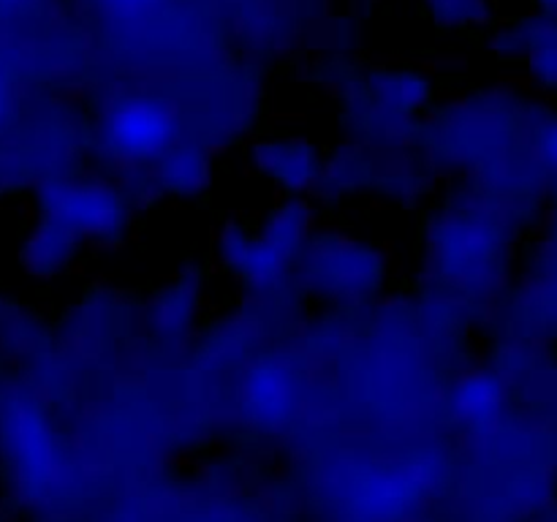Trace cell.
I'll list each match as a JSON object with an SVG mask.
<instances>
[{
  "mask_svg": "<svg viewBox=\"0 0 557 522\" xmlns=\"http://www.w3.org/2000/svg\"><path fill=\"white\" fill-rule=\"evenodd\" d=\"M495 49L506 58L525 60L533 82L557 92V14L533 11L506 22L495 36Z\"/></svg>",
  "mask_w": 557,
  "mask_h": 522,
  "instance_id": "1",
  "label": "cell"
},
{
  "mask_svg": "<svg viewBox=\"0 0 557 522\" xmlns=\"http://www.w3.org/2000/svg\"><path fill=\"white\" fill-rule=\"evenodd\" d=\"M169 136V117L156 101L147 98H128L114 107L109 117V141L114 150L128 156H145L163 145Z\"/></svg>",
  "mask_w": 557,
  "mask_h": 522,
  "instance_id": "2",
  "label": "cell"
},
{
  "mask_svg": "<svg viewBox=\"0 0 557 522\" xmlns=\"http://www.w3.org/2000/svg\"><path fill=\"white\" fill-rule=\"evenodd\" d=\"M267 161H270L272 174H275L281 183L292 185V188H302L319 172V161H315L313 147L308 145H272L267 150Z\"/></svg>",
  "mask_w": 557,
  "mask_h": 522,
  "instance_id": "3",
  "label": "cell"
},
{
  "mask_svg": "<svg viewBox=\"0 0 557 522\" xmlns=\"http://www.w3.org/2000/svg\"><path fill=\"white\" fill-rule=\"evenodd\" d=\"M430 16L446 27H468L487 20V0H424Z\"/></svg>",
  "mask_w": 557,
  "mask_h": 522,
  "instance_id": "4",
  "label": "cell"
},
{
  "mask_svg": "<svg viewBox=\"0 0 557 522\" xmlns=\"http://www.w3.org/2000/svg\"><path fill=\"white\" fill-rule=\"evenodd\" d=\"M536 5V11H544V14H557V0H531Z\"/></svg>",
  "mask_w": 557,
  "mask_h": 522,
  "instance_id": "5",
  "label": "cell"
}]
</instances>
